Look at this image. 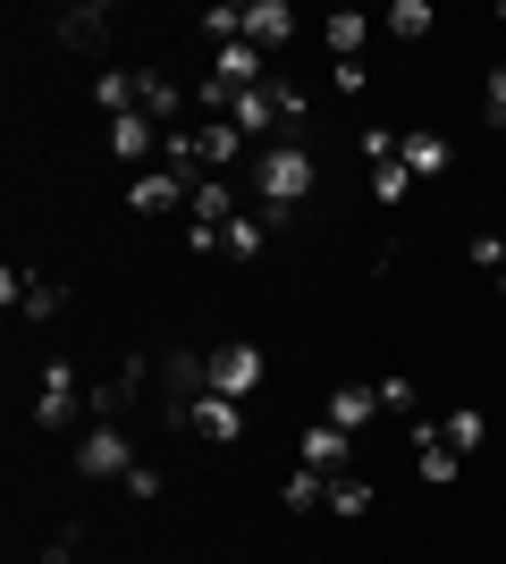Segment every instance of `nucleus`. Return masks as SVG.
<instances>
[{
  "mask_svg": "<svg viewBox=\"0 0 506 564\" xmlns=\"http://www.w3.org/2000/svg\"><path fill=\"white\" fill-rule=\"evenodd\" d=\"M498 304H506V270H498Z\"/></svg>",
  "mask_w": 506,
  "mask_h": 564,
  "instance_id": "c9c22d12",
  "label": "nucleus"
},
{
  "mask_svg": "<svg viewBox=\"0 0 506 564\" xmlns=\"http://www.w3.org/2000/svg\"><path fill=\"white\" fill-rule=\"evenodd\" d=\"M397 161H406L413 177H448V169H456V143L439 135V127H413V135L397 143Z\"/></svg>",
  "mask_w": 506,
  "mask_h": 564,
  "instance_id": "2eb2a0df",
  "label": "nucleus"
},
{
  "mask_svg": "<svg viewBox=\"0 0 506 564\" xmlns=\"http://www.w3.org/2000/svg\"><path fill=\"white\" fill-rule=\"evenodd\" d=\"M136 110L169 135V127H186V85H177V76H161V68H136Z\"/></svg>",
  "mask_w": 506,
  "mask_h": 564,
  "instance_id": "0eeeda50",
  "label": "nucleus"
},
{
  "mask_svg": "<svg viewBox=\"0 0 506 564\" xmlns=\"http://www.w3.org/2000/svg\"><path fill=\"white\" fill-rule=\"evenodd\" d=\"M85 404H94V388L76 379V362H68V354H51V362H43V379H34V422H43V430H68L76 413H85Z\"/></svg>",
  "mask_w": 506,
  "mask_h": 564,
  "instance_id": "f03ea898",
  "label": "nucleus"
},
{
  "mask_svg": "<svg viewBox=\"0 0 506 564\" xmlns=\"http://www.w3.org/2000/svg\"><path fill=\"white\" fill-rule=\"evenodd\" d=\"M464 253H473V270H489V279H498V270H506V236H498V228H482L473 245H464Z\"/></svg>",
  "mask_w": 506,
  "mask_h": 564,
  "instance_id": "c85d7f7f",
  "label": "nucleus"
},
{
  "mask_svg": "<svg viewBox=\"0 0 506 564\" xmlns=\"http://www.w3.org/2000/svg\"><path fill=\"white\" fill-rule=\"evenodd\" d=\"M413 471L431 480V489H456V471H464V455L439 438V422H413Z\"/></svg>",
  "mask_w": 506,
  "mask_h": 564,
  "instance_id": "1a4fd4ad",
  "label": "nucleus"
},
{
  "mask_svg": "<svg viewBox=\"0 0 506 564\" xmlns=\"http://www.w3.org/2000/svg\"><path fill=\"white\" fill-rule=\"evenodd\" d=\"M388 34H406V43H422V34H431V25H439V9H431V0H397V9H388Z\"/></svg>",
  "mask_w": 506,
  "mask_h": 564,
  "instance_id": "bb28decb",
  "label": "nucleus"
},
{
  "mask_svg": "<svg viewBox=\"0 0 506 564\" xmlns=\"http://www.w3.org/2000/svg\"><path fill=\"white\" fill-rule=\"evenodd\" d=\"M321 43H330V59H363L372 18H363V9H337V18H321Z\"/></svg>",
  "mask_w": 506,
  "mask_h": 564,
  "instance_id": "412c9836",
  "label": "nucleus"
},
{
  "mask_svg": "<svg viewBox=\"0 0 506 564\" xmlns=\"http://www.w3.org/2000/svg\"><path fill=\"white\" fill-rule=\"evenodd\" d=\"M313 152H304V143H270L262 161H254V203H262L270 219L279 212H295V203H304V194H313Z\"/></svg>",
  "mask_w": 506,
  "mask_h": 564,
  "instance_id": "f257e3e1",
  "label": "nucleus"
},
{
  "mask_svg": "<svg viewBox=\"0 0 506 564\" xmlns=\"http://www.w3.org/2000/svg\"><path fill=\"white\" fill-rule=\"evenodd\" d=\"M397 143H406L397 127H363V161H372V169H380V161H397Z\"/></svg>",
  "mask_w": 506,
  "mask_h": 564,
  "instance_id": "c756f323",
  "label": "nucleus"
},
{
  "mask_svg": "<svg viewBox=\"0 0 506 564\" xmlns=\"http://www.w3.org/2000/svg\"><path fill=\"white\" fill-rule=\"evenodd\" d=\"M228 118L245 127V143H254V135H279V127H288V118H279V85H262V94H237V101H228Z\"/></svg>",
  "mask_w": 506,
  "mask_h": 564,
  "instance_id": "dca6fc26",
  "label": "nucleus"
},
{
  "mask_svg": "<svg viewBox=\"0 0 506 564\" xmlns=\"http://www.w3.org/2000/svg\"><path fill=\"white\" fill-rule=\"evenodd\" d=\"M119 489H127V497H161V471H152V464H136V471L119 480Z\"/></svg>",
  "mask_w": 506,
  "mask_h": 564,
  "instance_id": "72a5a7b5",
  "label": "nucleus"
},
{
  "mask_svg": "<svg viewBox=\"0 0 506 564\" xmlns=\"http://www.w3.org/2000/svg\"><path fill=\"white\" fill-rule=\"evenodd\" d=\"M0 304L25 312V321H51V312L68 304V286L43 279V270H18V261H9V270H0Z\"/></svg>",
  "mask_w": 506,
  "mask_h": 564,
  "instance_id": "39448f33",
  "label": "nucleus"
},
{
  "mask_svg": "<svg viewBox=\"0 0 506 564\" xmlns=\"http://www.w3.org/2000/svg\"><path fill=\"white\" fill-rule=\"evenodd\" d=\"M152 143H161V127H152L144 110H136V118H110V152H119V161H144Z\"/></svg>",
  "mask_w": 506,
  "mask_h": 564,
  "instance_id": "b1692460",
  "label": "nucleus"
},
{
  "mask_svg": "<svg viewBox=\"0 0 506 564\" xmlns=\"http://www.w3.org/2000/svg\"><path fill=\"white\" fill-rule=\"evenodd\" d=\"M136 464H144V455H136V438H127L119 422H94L85 447H76V471H85V480H127Z\"/></svg>",
  "mask_w": 506,
  "mask_h": 564,
  "instance_id": "20e7f679",
  "label": "nucleus"
},
{
  "mask_svg": "<svg viewBox=\"0 0 506 564\" xmlns=\"http://www.w3.org/2000/svg\"><path fill=\"white\" fill-rule=\"evenodd\" d=\"M144 371H152V362H144V354H127V362H119V371H110V379H101V388H94V422H119V413H127V404H136V397H144Z\"/></svg>",
  "mask_w": 506,
  "mask_h": 564,
  "instance_id": "9b49d317",
  "label": "nucleus"
},
{
  "mask_svg": "<svg viewBox=\"0 0 506 564\" xmlns=\"http://www.w3.org/2000/svg\"><path fill=\"white\" fill-rule=\"evenodd\" d=\"M330 514L337 522H363V514H372V480H363V471H337V480H330Z\"/></svg>",
  "mask_w": 506,
  "mask_h": 564,
  "instance_id": "393cba45",
  "label": "nucleus"
},
{
  "mask_svg": "<svg viewBox=\"0 0 506 564\" xmlns=\"http://www.w3.org/2000/svg\"><path fill=\"white\" fill-rule=\"evenodd\" d=\"M60 43L68 51H101L110 43V9H101V0L94 9H60Z\"/></svg>",
  "mask_w": 506,
  "mask_h": 564,
  "instance_id": "aec40b11",
  "label": "nucleus"
},
{
  "mask_svg": "<svg viewBox=\"0 0 506 564\" xmlns=\"http://www.w3.org/2000/svg\"><path fill=\"white\" fill-rule=\"evenodd\" d=\"M245 43L279 59V51L295 43V9H288V0H245Z\"/></svg>",
  "mask_w": 506,
  "mask_h": 564,
  "instance_id": "6e6552de",
  "label": "nucleus"
},
{
  "mask_svg": "<svg viewBox=\"0 0 506 564\" xmlns=\"http://www.w3.org/2000/svg\"><path fill=\"white\" fill-rule=\"evenodd\" d=\"M194 143H203V169H212V177H228V161H245L237 118H194Z\"/></svg>",
  "mask_w": 506,
  "mask_h": 564,
  "instance_id": "4468645a",
  "label": "nucleus"
},
{
  "mask_svg": "<svg viewBox=\"0 0 506 564\" xmlns=\"http://www.w3.org/2000/svg\"><path fill=\"white\" fill-rule=\"evenodd\" d=\"M203 397H212V354H194V346L161 354V404H169V422H186Z\"/></svg>",
  "mask_w": 506,
  "mask_h": 564,
  "instance_id": "7ed1b4c3",
  "label": "nucleus"
},
{
  "mask_svg": "<svg viewBox=\"0 0 506 564\" xmlns=\"http://www.w3.org/2000/svg\"><path fill=\"white\" fill-rule=\"evenodd\" d=\"M186 219H203V228H228V219H237V186H228V177H203V186L186 194Z\"/></svg>",
  "mask_w": 506,
  "mask_h": 564,
  "instance_id": "6ab92c4d",
  "label": "nucleus"
},
{
  "mask_svg": "<svg viewBox=\"0 0 506 564\" xmlns=\"http://www.w3.org/2000/svg\"><path fill=\"white\" fill-rule=\"evenodd\" d=\"M439 438H448V447H456V455H473V447H489V422H482V413H473V404H456V413L439 422Z\"/></svg>",
  "mask_w": 506,
  "mask_h": 564,
  "instance_id": "a878e982",
  "label": "nucleus"
},
{
  "mask_svg": "<svg viewBox=\"0 0 506 564\" xmlns=\"http://www.w3.org/2000/svg\"><path fill=\"white\" fill-rule=\"evenodd\" d=\"M262 371H270V362H262V346H245V337L212 354V388H219V397H237V404L254 397V388H262Z\"/></svg>",
  "mask_w": 506,
  "mask_h": 564,
  "instance_id": "423d86ee",
  "label": "nucleus"
},
{
  "mask_svg": "<svg viewBox=\"0 0 506 564\" xmlns=\"http://www.w3.org/2000/svg\"><path fill=\"white\" fill-rule=\"evenodd\" d=\"M279 497H288V514H313V506H330V471L295 464L288 480H279Z\"/></svg>",
  "mask_w": 506,
  "mask_h": 564,
  "instance_id": "4be33fe9",
  "label": "nucleus"
},
{
  "mask_svg": "<svg viewBox=\"0 0 506 564\" xmlns=\"http://www.w3.org/2000/svg\"><path fill=\"white\" fill-rule=\"evenodd\" d=\"M482 118L506 135V68H489V85H482Z\"/></svg>",
  "mask_w": 506,
  "mask_h": 564,
  "instance_id": "7c9ffc66",
  "label": "nucleus"
},
{
  "mask_svg": "<svg viewBox=\"0 0 506 564\" xmlns=\"http://www.w3.org/2000/svg\"><path fill=\"white\" fill-rule=\"evenodd\" d=\"M330 85L337 94H372V68H363V59H330Z\"/></svg>",
  "mask_w": 506,
  "mask_h": 564,
  "instance_id": "2f4dec72",
  "label": "nucleus"
},
{
  "mask_svg": "<svg viewBox=\"0 0 506 564\" xmlns=\"http://www.w3.org/2000/svg\"><path fill=\"white\" fill-rule=\"evenodd\" d=\"M43 564H76V556H68V540H60V547H51V556H43Z\"/></svg>",
  "mask_w": 506,
  "mask_h": 564,
  "instance_id": "f704fd0d",
  "label": "nucleus"
},
{
  "mask_svg": "<svg viewBox=\"0 0 506 564\" xmlns=\"http://www.w3.org/2000/svg\"><path fill=\"white\" fill-rule=\"evenodd\" d=\"M406 186H413L406 161H380V169H372V203H380V212H397V203H406Z\"/></svg>",
  "mask_w": 506,
  "mask_h": 564,
  "instance_id": "cd10ccee",
  "label": "nucleus"
},
{
  "mask_svg": "<svg viewBox=\"0 0 506 564\" xmlns=\"http://www.w3.org/2000/svg\"><path fill=\"white\" fill-rule=\"evenodd\" d=\"M186 430H194V438H212V447H228V438H245V404L212 388V397H203V404L186 413Z\"/></svg>",
  "mask_w": 506,
  "mask_h": 564,
  "instance_id": "ddd939ff",
  "label": "nucleus"
},
{
  "mask_svg": "<svg viewBox=\"0 0 506 564\" xmlns=\"http://www.w3.org/2000/svg\"><path fill=\"white\" fill-rule=\"evenodd\" d=\"M295 464H313V471H355V438H346V430L337 422H321V430H304V438H295Z\"/></svg>",
  "mask_w": 506,
  "mask_h": 564,
  "instance_id": "9d476101",
  "label": "nucleus"
},
{
  "mask_svg": "<svg viewBox=\"0 0 506 564\" xmlns=\"http://www.w3.org/2000/svg\"><path fill=\"white\" fill-rule=\"evenodd\" d=\"M186 177H177V169H144V177H136V186H127V203H136V212H144V219H169V212H177V203H186Z\"/></svg>",
  "mask_w": 506,
  "mask_h": 564,
  "instance_id": "f8f14e48",
  "label": "nucleus"
},
{
  "mask_svg": "<svg viewBox=\"0 0 506 564\" xmlns=\"http://www.w3.org/2000/svg\"><path fill=\"white\" fill-rule=\"evenodd\" d=\"M94 101L101 118H136V68H94Z\"/></svg>",
  "mask_w": 506,
  "mask_h": 564,
  "instance_id": "f3484780",
  "label": "nucleus"
},
{
  "mask_svg": "<svg viewBox=\"0 0 506 564\" xmlns=\"http://www.w3.org/2000/svg\"><path fill=\"white\" fill-rule=\"evenodd\" d=\"M262 228H270L262 212H237L228 228H219V253H228V261H262Z\"/></svg>",
  "mask_w": 506,
  "mask_h": 564,
  "instance_id": "5701e85b",
  "label": "nucleus"
},
{
  "mask_svg": "<svg viewBox=\"0 0 506 564\" xmlns=\"http://www.w3.org/2000/svg\"><path fill=\"white\" fill-rule=\"evenodd\" d=\"M380 413H413V379H397V371L380 379Z\"/></svg>",
  "mask_w": 506,
  "mask_h": 564,
  "instance_id": "473e14b6",
  "label": "nucleus"
},
{
  "mask_svg": "<svg viewBox=\"0 0 506 564\" xmlns=\"http://www.w3.org/2000/svg\"><path fill=\"white\" fill-rule=\"evenodd\" d=\"M372 413H380V388H363V379H346V388H330V422L346 430V438H355V430L372 422Z\"/></svg>",
  "mask_w": 506,
  "mask_h": 564,
  "instance_id": "a211bd4d",
  "label": "nucleus"
}]
</instances>
